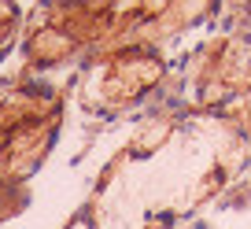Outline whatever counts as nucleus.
<instances>
[{
  "label": "nucleus",
  "mask_w": 251,
  "mask_h": 229,
  "mask_svg": "<svg viewBox=\"0 0 251 229\" xmlns=\"http://www.w3.org/2000/svg\"><path fill=\"white\" fill-rule=\"evenodd\" d=\"M251 141L218 115H159L96 178L74 229H170L244 170Z\"/></svg>",
  "instance_id": "f257e3e1"
},
{
  "label": "nucleus",
  "mask_w": 251,
  "mask_h": 229,
  "mask_svg": "<svg viewBox=\"0 0 251 229\" xmlns=\"http://www.w3.org/2000/svg\"><path fill=\"white\" fill-rule=\"evenodd\" d=\"M214 4H41L23 37L30 71L96 59L122 48H159L207 19Z\"/></svg>",
  "instance_id": "f03ea898"
},
{
  "label": "nucleus",
  "mask_w": 251,
  "mask_h": 229,
  "mask_svg": "<svg viewBox=\"0 0 251 229\" xmlns=\"http://www.w3.org/2000/svg\"><path fill=\"white\" fill-rule=\"evenodd\" d=\"M63 122V96L45 81L0 89V192H11L45 163Z\"/></svg>",
  "instance_id": "7ed1b4c3"
},
{
  "label": "nucleus",
  "mask_w": 251,
  "mask_h": 229,
  "mask_svg": "<svg viewBox=\"0 0 251 229\" xmlns=\"http://www.w3.org/2000/svg\"><path fill=\"white\" fill-rule=\"evenodd\" d=\"M222 15L233 26L188 55L185 107L192 115H222L251 93V4H226Z\"/></svg>",
  "instance_id": "20e7f679"
},
{
  "label": "nucleus",
  "mask_w": 251,
  "mask_h": 229,
  "mask_svg": "<svg viewBox=\"0 0 251 229\" xmlns=\"http://www.w3.org/2000/svg\"><path fill=\"white\" fill-rule=\"evenodd\" d=\"M166 78L159 48H122L85 59L78 74V103L93 115H122L155 93Z\"/></svg>",
  "instance_id": "39448f33"
},
{
  "label": "nucleus",
  "mask_w": 251,
  "mask_h": 229,
  "mask_svg": "<svg viewBox=\"0 0 251 229\" xmlns=\"http://www.w3.org/2000/svg\"><path fill=\"white\" fill-rule=\"evenodd\" d=\"M19 23H23V11H19V4H8V0H0V55H4V48L15 41Z\"/></svg>",
  "instance_id": "423d86ee"
},
{
  "label": "nucleus",
  "mask_w": 251,
  "mask_h": 229,
  "mask_svg": "<svg viewBox=\"0 0 251 229\" xmlns=\"http://www.w3.org/2000/svg\"><path fill=\"white\" fill-rule=\"evenodd\" d=\"M11 192H15V189H11ZM11 192H0V218L11 211Z\"/></svg>",
  "instance_id": "0eeeda50"
}]
</instances>
